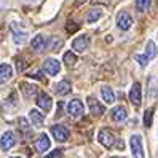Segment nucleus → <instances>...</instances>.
<instances>
[{
  "label": "nucleus",
  "mask_w": 158,
  "mask_h": 158,
  "mask_svg": "<svg viewBox=\"0 0 158 158\" xmlns=\"http://www.w3.org/2000/svg\"><path fill=\"white\" fill-rule=\"evenodd\" d=\"M10 31H11V35H13V42L16 45H23L27 39V31L23 27L21 23H10Z\"/></svg>",
  "instance_id": "obj_1"
},
{
  "label": "nucleus",
  "mask_w": 158,
  "mask_h": 158,
  "mask_svg": "<svg viewBox=\"0 0 158 158\" xmlns=\"http://www.w3.org/2000/svg\"><path fill=\"white\" fill-rule=\"evenodd\" d=\"M62 61H64L66 66H73V64L77 62V54L73 51H66V53H64V56H62Z\"/></svg>",
  "instance_id": "obj_25"
},
{
  "label": "nucleus",
  "mask_w": 158,
  "mask_h": 158,
  "mask_svg": "<svg viewBox=\"0 0 158 158\" xmlns=\"http://www.w3.org/2000/svg\"><path fill=\"white\" fill-rule=\"evenodd\" d=\"M29 122L34 125V126H42L43 123H45V117H43V114L42 112H39L37 109H34V110H31V114H29Z\"/></svg>",
  "instance_id": "obj_18"
},
{
  "label": "nucleus",
  "mask_w": 158,
  "mask_h": 158,
  "mask_svg": "<svg viewBox=\"0 0 158 158\" xmlns=\"http://www.w3.org/2000/svg\"><path fill=\"white\" fill-rule=\"evenodd\" d=\"M18 125H19V129L24 133V136H31V122L29 120L21 117L19 120H18Z\"/></svg>",
  "instance_id": "obj_24"
},
{
  "label": "nucleus",
  "mask_w": 158,
  "mask_h": 158,
  "mask_svg": "<svg viewBox=\"0 0 158 158\" xmlns=\"http://www.w3.org/2000/svg\"><path fill=\"white\" fill-rule=\"evenodd\" d=\"M27 75H29V77H32V78L40 80V81H43V80H45V77H43L42 70H35V72H31V73H27Z\"/></svg>",
  "instance_id": "obj_31"
},
{
  "label": "nucleus",
  "mask_w": 158,
  "mask_h": 158,
  "mask_svg": "<svg viewBox=\"0 0 158 158\" xmlns=\"http://www.w3.org/2000/svg\"><path fill=\"white\" fill-rule=\"evenodd\" d=\"M43 70H45V73H48V75L54 77V75H58V73H59L61 64H59V61H56L54 58H48V59L43 62Z\"/></svg>",
  "instance_id": "obj_12"
},
{
  "label": "nucleus",
  "mask_w": 158,
  "mask_h": 158,
  "mask_svg": "<svg viewBox=\"0 0 158 158\" xmlns=\"http://www.w3.org/2000/svg\"><path fill=\"white\" fill-rule=\"evenodd\" d=\"M129 145H131V153L134 158H145L144 153V145H142V137L139 134H133L129 139Z\"/></svg>",
  "instance_id": "obj_3"
},
{
  "label": "nucleus",
  "mask_w": 158,
  "mask_h": 158,
  "mask_svg": "<svg viewBox=\"0 0 158 158\" xmlns=\"http://www.w3.org/2000/svg\"><path fill=\"white\" fill-rule=\"evenodd\" d=\"M70 91H72V85H70L69 80H61L58 85H56V93H58V94H61V96L70 94Z\"/></svg>",
  "instance_id": "obj_20"
},
{
  "label": "nucleus",
  "mask_w": 158,
  "mask_h": 158,
  "mask_svg": "<svg viewBox=\"0 0 158 158\" xmlns=\"http://www.w3.org/2000/svg\"><path fill=\"white\" fill-rule=\"evenodd\" d=\"M101 16H102V10H101V8H93V10H89V11L86 13V23H88V24L96 23Z\"/></svg>",
  "instance_id": "obj_22"
},
{
  "label": "nucleus",
  "mask_w": 158,
  "mask_h": 158,
  "mask_svg": "<svg viewBox=\"0 0 158 158\" xmlns=\"http://www.w3.org/2000/svg\"><path fill=\"white\" fill-rule=\"evenodd\" d=\"M148 96H150V99H156V96H158L156 78H155V77H150V78H148Z\"/></svg>",
  "instance_id": "obj_23"
},
{
  "label": "nucleus",
  "mask_w": 158,
  "mask_h": 158,
  "mask_svg": "<svg viewBox=\"0 0 158 158\" xmlns=\"http://www.w3.org/2000/svg\"><path fill=\"white\" fill-rule=\"evenodd\" d=\"M31 46H32V50L34 51H37V53H42V51H45L46 50V46H48V43H46V39L43 35H35L34 39H32V42H31Z\"/></svg>",
  "instance_id": "obj_15"
},
{
  "label": "nucleus",
  "mask_w": 158,
  "mask_h": 158,
  "mask_svg": "<svg viewBox=\"0 0 158 158\" xmlns=\"http://www.w3.org/2000/svg\"><path fill=\"white\" fill-rule=\"evenodd\" d=\"M117 147H118V148H120V150H123V148H125V145H123V141H120V142H118V145H117Z\"/></svg>",
  "instance_id": "obj_34"
},
{
  "label": "nucleus",
  "mask_w": 158,
  "mask_h": 158,
  "mask_svg": "<svg viewBox=\"0 0 158 158\" xmlns=\"http://www.w3.org/2000/svg\"><path fill=\"white\" fill-rule=\"evenodd\" d=\"M152 115H153V110H152V109H150V110H147L145 115H144V125H145L147 128H150V126H152Z\"/></svg>",
  "instance_id": "obj_28"
},
{
  "label": "nucleus",
  "mask_w": 158,
  "mask_h": 158,
  "mask_svg": "<svg viewBox=\"0 0 158 158\" xmlns=\"http://www.w3.org/2000/svg\"><path fill=\"white\" fill-rule=\"evenodd\" d=\"M66 31H67L69 34L77 32V31H78V24H77V23H73V21H67V24H66Z\"/></svg>",
  "instance_id": "obj_29"
},
{
  "label": "nucleus",
  "mask_w": 158,
  "mask_h": 158,
  "mask_svg": "<svg viewBox=\"0 0 158 158\" xmlns=\"http://www.w3.org/2000/svg\"><path fill=\"white\" fill-rule=\"evenodd\" d=\"M134 59L137 61V64H139L141 67H145L147 64H148V58L145 56V54H136V56H134Z\"/></svg>",
  "instance_id": "obj_27"
},
{
  "label": "nucleus",
  "mask_w": 158,
  "mask_h": 158,
  "mask_svg": "<svg viewBox=\"0 0 158 158\" xmlns=\"http://www.w3.org/2000/svg\"><path fill=\"white\" fill-rule=\"evenodd\" d=\"M35 102H37V106H39L43 112H50L51 110V106H53V99L50 94H46V93H39L35 98Z\"/></svg>",
  "instance_id": "obj_8"
},
{
  "label": "nucleus",
  "mask_w": 158,
  "mask_h": 158,
  "mask_svg": "<svg viewBox=\"0 0 158 158\" xmlns=\"http://www.w3.org/2000/svg\"><path fill=\"white\" fill-rule=\"evenodd\" d=\"M129 101L133 102L136 107H141L142 104V91H141V83H133L131 89H129Z\"/></svg>",
  "instance_id": "obj_11"
},
{
  "label": "nucleus",
  "mask_w": 158,
  "mask_h": 158,
  "mask_svg": "<svg viewBox=\"0 0 158 158\" xmlns=\"http://www.w3.org/2000/svg\"><path fill=\"white\" fill-rule=\"evenodd\" d=\"M89 37L86 34H83V35H78L77 39H73L72 42V48L75 50L77 53H83V51H86L88 50V46H89Z\"/></svg>",
  "instance_id": "obj_9"
},
{
  "label": "nucleus",
  "mask_w": 158,
  "mask_h": 158,
  "mask_svg": "<svg viewBox=\"0 0 158 158\" xmlns=\"http://www.w3.org/2000/svg\"><path fill=\"white\" fill-rule=\"evenodd\" d=\"M50 147H51V141H50L48 134L42 133L39 137H37V141H35V150L39 153H42V152H46Z\"/></svg>",
  "instance_id": "obj_13"
},
{
  "label": "nucleus",
  "mask_w": 158,
  "mask_h": 158,
  "mask_svg": "<svg viewBox=\"0 0 158 158\" xmlns=\"http://www.w3.org/2000/svg\"><path fill=\"white\" fill-rule=\"evenodd\" d=\"M85 112V107H83V102L80 99H72L67 106V114L72 118H80Z\"/></svg>",
  "instance_id": "obj_5"
},
{
  "label": "nucleus",
  "mask_w": 158,
  "mask_h": 158,
  "mask_svg": "<svg viewBox=\"0 0 158 158\" xmlns=\"http://www.w3.org/2000/svg\"><path fill=\"white\" fill-rule=\"evenodd\" d=\"M51 134H53V137L56 139L58 142H66L69 139V136H70L69 129L64 125H54V126H51Z\"/></svg>",
  "instance_id": "obj_7"
},
{
  "label": "nucleus",
  "mask_w": 158,
  "mask_h": 158,
  "mask_svg": "<svg viewBox=\"0 0 158 158\" xmlns=\"http://www.w3.org/2000/svg\"><path fill=\"white\" fill-rule=\"evenodd\" d=\"M18 142V137L13 131H5L2 134V137H0V150L3 152H8L10 148H13Z\"/></svg>",
  "instance_id": "obj_4"
},
{
  "label": "nucleus",
  "mask_w": 158,
  "mask_h": 158,
  "mask_svg": "<svg viewBox=\"0 0 158 158\" xmlns=\"http://www.w3.org/2000/svg\"><path fill=\"white\" fill-rule=\"evenodd\" d=\"M86 104H88V109H89V112L94 115V117H101L102 114L106 112V107L101 104V102L96 99V98H93V96H88L86 99Z\"/></svg>",
  "instance_id": "obj_10"
},
{
  "label": "nucleus",
  "mask_w": 158,
  "mask_h": 158,
  "mask_svg": "<svg viewBox=\"0 0 158 158\" xmlns=\"http://www.w3.org/2000/svg\"><path fill=\"white\" fill-rule=\"evenodd\" d=\"M110 117H112L114 122L120 123V122H125V120H126L128 112H126V109H125L123 106H117V107H114V110H112V114H110Z\"/></svg>",
  "instance_id": "obj_17"
},
{
  "label": "nucleus",
  "mask_w": 158,
  "mask_h": 158,
  "mask_svg": "<svg viewBox=\"0 0 158 158\" xmlns=\"http://www.w3.org/2000/svg\"><path fill=\"white\" fill-rule=\"evenodd\" d=\"M86 2H88V0H75V5L77 6H81L83 3H86Z\"/></svg>",
  "instance_id": "obj_33"
},
{
  "label": "nucleus",
  "mask_w": 158,
  "mask_h": 158,
  "mask_svg": "<svg viewBox=\"0 0 158 158\" xmlns=\"http://www.w3.org/2000/svg\"><path fill=\"white\" fill-rule=\"evenodd\" d=\"M59 155H61V150H53L46 158H56V156H59Z\"/></svg>",
  "instance_id": "obj_32"
},
{
  "label": "nucleus",
  "mask_w": 158,
  "mask_h": 158,
  "mask_svg": "<svg viewBox=\"0 0 158 158\" xmlns=\"http://www.w3.org/2000/svg\"><path fill=\"white\" fill-rule=\"evenodd\" d=\"M156 54H158V50H156V45L153 40H148L147 45H145V56L148 58V61H152L156 58Z\"/></svg>",
  "instance_id": "obj_21"
},
{
  "label": "nucleus",
  "mask_w": 158,
  "mask_h": 158,
  "mask_svg": "<svg viewBox=\"0 0 158 158\" xmlns=\"http://www.w3.org/2000/svg\"><path fill=\"white\" fill-rule=\"evenodd\" d=\"M11 77H13V67L8 62L0 64V85H5Z\"/></svg>",
  "instance_id": "obj_14"
},
{
  "label": "nucleus",
  "mask_w": 158,
  "mask_h": 158,
  "mask_svg": "<svg viewBox=\"0 0 158 158\" xmlns=\"http://www.w3.org/2000/svg\"><path fill=\"white\" fill-rule=\"evenodd\" d=\"M10 158H23V156H10Z\"/></svg>",
  "instance_id": "obj_35"
},
{
  "label": "nucleus",
  "mask_w": 158,
  "mask_h": 158,
  "mask_svg": "<svg viewBox=\"0 0 158 158\" xmlns=\"http://www.w3.org/2000/svg\"><path fill=\"white\" fill-rule=\"evenodd\" d=\"M112 158H123V156H112Z\"/></svg>",
  "instance_id": "obj_36"
},
{
  "label": "nucleus",
  "mask_w": 158,
  "mask_h": 158,
  "mask_svg": "<svg viewBox=\"0 0 158 158\" xmlns=\"http://www.w3.org/2000/svg\"><path fill=\"white\" fill-rule=\"evenodd\" d=\"M19 89L23 91L24 98H27V99H31L34 94H37V93H39V88H37L35 85H32V83H27V81H21Z\"/></svg>",
  "instance_id": "obj_16"
},
{
  "label": "nucleus",
  "mask_w": 158,
  "mask_h": 158,
  "mask_svg": "<svg viewBox=\"0 0 158 158\" xmlns=\"http://www.w3.org/2000/svg\"><path fill=\"white\" fill-rule=\"evenodd\" d=\"M117 26L120 31H128L133 26V18L128 11H120L117 15Z\"/></svg>",
  "instance_id": "obj_6"
},
{
  "label": "nucleus",
  "mask_w": 158,
  "mask_h": 158,
  "mask_svg": "<svg viewBox=\"0 0 158 158\" xmlns=\"http://www.w3.org/2000/svg\"><path fill=\"white\" fill-rule=\"evenodd\" d=\"M148 6H150V0H136V10L139 13L147 11Z\"/></svg>",
  "instance_id": "obj_26"
},
{
  "label": "nucleus",
  "mask_w": 158,
  "mask_h": 158,
  "mask_svg": "<svg viewBox=\"0 0 158 158\" xmlns=\"http://www.w3.org/2000/svg\"><path fill=\"white\" fill-rule=\"evenodd\" d=\"M101 96H102V101L106 102V104H114V101H115V94H114V89L104 85L101 88Z\"/></svg>",
  "instance_id": "obj_19"
},
{
  "label": "nucleus",
  "mask_w": 158,
  "mask_h": 158,
  "mask_svg": "<svg viewBox=\"0 0 158 158\" xmlns=\"http://www.w3.org/2000/svg\"><path fill=\"white\" fill-rule=\"evenodd\" d=\"M98 141L101 145H104L106 148H112L115 144V134L112 129L109 128H102L101 131L98 133Z\"/></svg>",
  "instance_id": "obj_2"
},
{
  "label": "nucleus",
  "mask_w": 158,
  "mask_h": 158,
  "mask_svg": "<svg viewBox=\"0 0 158 158\" xmlns=\"http://www.w3.org/2000/svg\"><path fill=\"white\" fill-rule=\"evenodd\" d=\"M27 67V62L21 58H16V69L19 70V72H24V69Z\"/></svg>",
  "instance_id": "obj_30"
}]
</instances>
